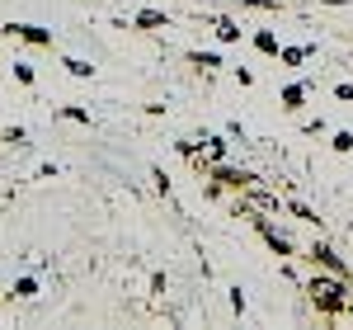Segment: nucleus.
Instances as JSON below:
<instances>
[{
    "mask_svg": "<svg viewBox=\"0 0 353 330\" xmlns=\"http://www.w3.org/2000/svg\"><path fill=\"white\" fill-rule=\"evenodd\" d=\"M306 298H311V307H316V311H325V316H339V311H349V307H353L349 278L330 274V269L306 283Z\"/></svg>",
    "mask_w": 353,
    "mask_h": 330,
    "instance_id": "1",
    "label": "nucleus"
},
{
    "mask_svg": "<svg viewBox=\"0 0 353 330\" xmlns=\"http://www.w3.org/2000/svg\"><path fill=\"white\" fill-rule=\"evenodd\" d=\"M212 179H217V184H221V189H236V193H241V189H250V184H259V175H254V170H231V165H212Z\"/></svg>",
    "mask_w": 353,
    "mask_h": 330,
    "instance_id": "2",
    "label": "nucleus"
},
{
    "mask_svg": "<svg viewBox=\"0 0 353 330\" xmlns=\"http://www.w3.org/2000/svg\"><path fill=\"white\" fill-rule=\"evenodd\" d=\"M241 208H250V213H264V217H278V198L273 193H264L259 184H250V189H241Z\"/></svg>",
    "mask_w": 353,
    "mask_h": 330,
    "instance_id": "3",
    "label": "nucleus"
},
{
    "mask_svg": "<svg viewBox=\"0 0 353 330\" xmlns=\"http://www.w3.org/2000/svg\"><path fill=\"white\" fill-rule=\"evenodd\" d=\"M306 260H316L321 269H330V274H339V278H349V264L334 255V246H325V241H316V246L306 250Z\"/></svg>",
    "mask_w": 353,
    "mask_h": 330,
    "instance_id": "4",
    "label": "nucleus"
},
{
    "mask_svg": "<svg viewBox=\"0 0 353 330\" xmlns=\"http://www.w3.org/2000/svg\"><path fill=\"white\" fill-rule=\"evenodd\" d=\"M250 222L259 226V236L269 241V250H273V255H297V246H292V241H288V236H283V231H278V226H273L269 217H250Z\"/></svg>",
    "mask_w": 353,
    "mask_h": 330,
    "instance_id": "5",
    "label": "nucleus"
},
{
    "mask_svg": "<svg viewBox=\"0 0 353 330\" xmlns=\"http://www.w3.org/2000/svg\"><path fill=\"white\" fill-rule=\"evenodd\" d=\"M5 33H10V38H24V43H38V48H52V33L38 28V24H10Z\"/></svg>",
    "mask_w": 353,
    "mask_h": 330,
    "instance_id": "6",
    "label": "nucleus"
},
{
    "mask_svg": "<svg viewBox=\"0 0 353 330\" xmlns=\"http://www.w3.org/2000/svg\"><path fill=\"white\" fill-rule=\"evenodd\" d=\"M132 24L137 28H170V14H165V10H141Z\"/></svg>",
    "mask_w": 353,
    "mask_h": 330,
    "instance_id": "7",
    "label": "nucleus"
},
{
    "mask_svg": "<svg viewBox=\"0 0 353 330\" xmlns=\"http://www.w3.org/2000/svg\"><path fill=\"white\" fill-rule=\"evenodd\" d=\"M301 104H306V85H288V90H283V109L297 113Z\"/></svg>",
    "mask_w": 353,
    "mask_h": 330,
    "instance_id": "8",
    "label": "nucleus"
},
{
    "mask_svg": "<svg viewBox=\"0 0 353 330\" xmlns=\"http://www.w3.org/2000/svg\"><path fill=\"white\" fill-rule=\"evenodd\" d=\"M254 48H259V52H283V48H278V33H273V28H259V33H254Z\"/></svg>",
    "mask_w": 353,
    "mask_h": 330,
    "instance_id": "9",
    "label": "nucleus"
},
{
    "mask_svg": "<svg viewBox=\"0 0 353 330\" xmlns=\"http://www.w3.org/2000/svg\"><path fill=\"white\" fill-rule=\"evenodd\" d=\"M217 38H221V43H236V38H241V24L221 14V19H217Z\"/></svg>",
    "mask_w": 353,
    "mask_h": 330,
    "instance_id": "10",
    "label": "nucleus"
},
{
    "mask_svg": "<svg viewBox=\"0 0 353 330\" xmlns=\"http://www.w3.org/2000/svg\"><path fill=\"white\" fill-rule=\"evenodd\" d=\"M288 213H292L297 222H311V226H321V217H316V213H311L306 203H297V198H288Z\"/></svg>",
    "mask_w": 353,
    "mask_h": 330,
    "instance_id": "11",
    "label": "nucleus"
},
{
    "mask_svg": "<svg viewBox=\"0 0 353 330\" xmlns=\"http://www.w3.org/2000/svg\"><path fill=\"white\" fill-rule=\"evenodd\" d=\"M189 61H193V66H203V71H217V66H221L217 52H189Z\"/></svg>",
    "mask_w": 353,
    "mask_h": 330,
    "instance_id": "12",
    "label": "nucleus"
},
{
    "mask_svg": "<svg viewBox=\"0 0 353 330\" xmlns=\"http://www.w3.org/2000/svg\"><path fill=\"white\" fill-rule=\"evenodd\" d=\"M311 52H316V48H283V52H278V57H283L288 66H301V61H306V57H311Z\"/></svg>",
    "mask_w": 353,
    "mask_h": 330,
    "instance_id": "13",
    "label": "nucleus"
},
{
    "mask_svg": "<svg viewBox=\"0 0 353 330\" xmlns=\"http://www.w3.org/2000/svg\"><path fill=\"white\" fill-rule=\"evenodd\" d=\"M66 71H71V76H81V81H90V76H94V66H90V61H81V57H66Z\"/></svg>",
    "mask_w": 353,
    "mask_h": 330,
    "instance_id": "14",
    "label": "nucleus"
},
{
    "mask_svg": "<svg viewBox=\"0 0 353 330\" xmlns=\"http://www.w3.org/2000/svg\"><path fill=\"white\" fill-rule=\"evenodd\" d=\"M330 146H334L339 156H349V151H353V133H334V137H330Z\"/></svg>",
    "mask_w": 353,
    "mask_h": 330,
    "instance_id": "15",
    "label": "nucleus"
},
{
    "mask_svg": "<svg viewBox=\"0 0 353 330\" xmlns=\"http://www.w3.org/2000/svg\"><path fill=\"white\" fill-rule=\"evenodd\" d=\"M14 298H38V283H33V278H19V283H14Z\"/></svg>",
    "mask_w": 353,
    "mask_h": 330,
    "instance_id": "16",
    "label": "nucleus"
},
{
    "mask_svg": "<svg viewBox=\"0 0 353 330\" xmlns=\"http://www.w3.org/2000/svg\"><path fill=\"white\" fill-rule=\"evenodd\" d=\"M61 118H71V123H90V109H76V104H66Z\"/></svg>",
    "mask_w": 353,
    "mask_h": 330,
    "instance_id": "17",
    "label": "nucleus"
},
{
    "mask_svg": "<svg viewBox=\"0 0 353 330\" xmlns=\"http://www.w3.org/2000/svg\"><path fill=\"white\" fill-rule=\"evenodd\" d=\"M14 76H19L24 85H33V66H24V61H14Z\"/></svg>",
    "mask_w": 353,
    "mask_h": 330,
    "instance_id": "18",
    "label": "nucleus"
},
{
    "mask_svg": "<svg viewBox=\"0 0 353 330\" xmlns=\"http://www.w3.org/2000/svg\"><path fill=\"white\" fill-rule=\"evenodd\" d=\"M231 311H236V316L245 311V293H241V288H231Z\"/></svg>",
    "mask_w": 353,
    "mask_h": 330,
    "instance_id": "19",
    "label": "nucleus"
},
{
    "mask_svg": "<svg viewBox=\"0 0 353 330\" xmlns=\"http://www.w3.org/2000/svg\"><path fill=\"white\" fill-rule=\"evenodd\" d=\"M334 99H344V104H353V85H334Z\"/></svg>",
    "mask_w": 353,
    "mask_h": 330,
    "instance_id": "20",
    "label": "nucleus"
},
{
    "mask_svg": "<svg viewBox=\"0 0 353 330\" xmlns=\"http://www.w3.org/2000/svg\"><path fill=\"white\" fill-rule=\"evenodd\" d=\"M250 10H278V0H245Z\"/></svg>",
    "mask_w": 353,
    "mask_h": 330,
    "instance_id": "21",
    "label": "nucleus"
},
{
    "mask_svg": "<svg viewBox=\"0 0 353 330\" xmlns=\"http://www.w3.org/2000/svg\"><path fill=\"white\" fill-rule=\"evenodd\" d=\"M325 5H349V0H325Z\"/></svg>",
    "mask_w": 353,
    "mask_h": 330,
    "instance_id": "22",
    "label": "nucleus"
}]
</instances>
